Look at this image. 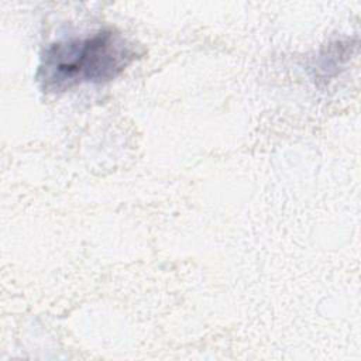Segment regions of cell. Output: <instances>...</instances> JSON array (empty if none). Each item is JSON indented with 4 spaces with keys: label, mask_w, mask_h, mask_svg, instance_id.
Here are the masks:
<instances>
[{
    "label": "cell",
    "mask_w": 361,
    "mask_h": 361,
    "mask_svg": "<svg viewBox=\"0 0 361 361\" xmlns=\"http://www.w3.org/2000/svg\"><path fill=\"white\" fill-rule=\"evenodd\" d=\"M135 51L120 34L102 30L90 37L55 42L41 58L38 80L45 90H66L85 82L102 83L121 73Z\"/></svg>",
    "instance_id": "cell-1"
}]
</instances>
